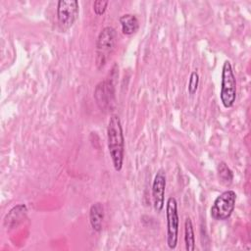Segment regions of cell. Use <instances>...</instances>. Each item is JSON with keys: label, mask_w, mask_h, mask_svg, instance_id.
Segmentation results:
<instances>
[{"label": "cell", "mask_w": 251, "mask_h": 251, "mask_svg": "<svg viewBox=\"0 0 251 251\" xmlns=\"http://www.w3.org/2000/svg\"><path fill=\"white\" fill-rule=\"evenodd\" d=\"M107 142L114 169L120 172L124 163L125 137L122 123L118 115H112L110 117L107 126Z\"/></svg>", "instance_id": "obj_1"}, {"label": "cell", "mask_w": 251, "mask_h": 251, "mask_svg": "<svg viewBox=\"0 0 251 251\" xmlns=\"http://www.w3.org/2000/svg\"><path fill=\"white\" fill-rule=\"evenodd\" d=\"M117 41L116 29L112 26H105L99 33L96 41V66L103 68L111 58Z\"/></svg>", "instance_id": "obj_2"}, {"label": "cell", "mask_w": 251, "mask_h": 251, "mask_svg": "<svg viewBox=\"0 0 251 251\" xmlns=\"http://www.w3.org/2000/svg\"><path fill=\"white\" fill-rule=\"evenodd\" d=\"M220 99L225 108L233 106L236 99V79L231 63L226 60L222 69Z\"/></svg>", "instance_id": "obj_3"}, {"label": "cell", "mask_w": 251, "mask_h": 251, "mask_svg": "<svg viewBox=\"0 0 251 251\" xmlns=\"http://www.w3.org/2000/svg\"><path fill=\"white\" fill-rule=\"evenodd\" d=\"M236 193L233 190H226L221 193L214 201L210 215L216 221L227 220L235 207Z\"/></svg>", "instance_id": "obj_4"}, {"label": "cell", "mask_w": 251, "mask_h": 251, "mask_svg": "<svg viewBox=\"0 0 251 251\" xmlns=\"http://www.w3.org/2000/svg\"><path fill=\"white\" fill-rule=\"evenodd\" d=\"M166 218H167V244L170 249H176L178 238V213L177 202L174 196L167 200L166 204Z\"/></svg>", "instance_id": "obj_5"}, {"label": "cell", "mask_w": 251, "mask_h": 251, "mask_svg": "<svg viewBox=\"0 0 251 251\" xmlns=\"http://www.w3.org/2000/svg\"><path fill=\"white\" fill-rule=\"evenodd\" d=\"M79 6L76 0H60L57 3V19L63 29H69L76 22Z\"/></svg>", "instance_id": "obj_6"}, {"label": "cell", "mask_w": 251, "mask_h": 251, "mask_svg": "<svg viewBox=\"0 0 251 251\" xmlns=\"http://www.w3.org/2000/svg\"><path fill=\"white\" fill-rule=\"evenodd\" d=\"M94 97L100 109H111V104L114 103L115 87L112 79H105L99 82L94 91Z\"/></svg>", "instance_id": "obj_7"}, {"label": "cell", "mask_w": 251, "mask_h": 251, "mask_svg": "<svg viewBox=\"0 0 251 251\" xmlns=\"http://www.w3.org/2000/svg\"><path fill=\"white\" fill-rule=\"evenodd\" d=\"M165 190H166V174L163 169L158 170L152 183V198L153 206L157 213H160L165 204Z\"/></svg>", "instance_id": "obj_8"}, {"label": "cell", "mask_w": 251, "mask_h": 251, "mask_svg": "<svg viewBox=\"0 0 251 251\" xmlns=\"http://www.w3.org/2000/svg\"><path fill=\"white\" fill-rule=\"evenodd\" d=\"M104 219V208L100 202L93 203L89 209V223L93 230L100 232Z\"/></svg>", "instance_id": "obj_9"}, {"label": "cell", "mask_w": 251, "mask_h": 251, "mask_svg": "<svg viewBox=\"0 0 251 251\" xmlns=\"http://www.w3.org/2000/svg\"><path fill=\"white\" fill-rule=\"evenodd\" d=\"M26 212H27V209L25 204H20L13 207L5 217V220H4L5 226L9 227H13L17 226L23 220V218L25 217Z\"/></svg>", "instance_id": "obj_10"}, {"label": "cell", "mask_w": 251, "mask_h": 251, "mask_svg": "<svg viewBox=\"0 0 251 251\" xmlns=\"http://www.w3.org/2000/svg\"><path fill=\"white\" fill-rule=\"evenodd\" d=\"M119 22L121 24L122 31L126 35H132L138 30L139 22L135 15H132V14L122 15L119 19Z\"/></svg>", "instance_id": "obj_11"}, {"label": "cell", "mask_w": 251, "mask_h": 251, "mask_svg": "<svg viewBox=\"0 0 251 251\" xmlns=\"http://www.w3.org/2000/svg\"><path fill=\"white\" fill-rule=\"evenodd\" d=\"M184 243L187 251H193L195 249V235L190 218H186L184 222Z\"/></svg>", "instance_id": "obj_12"}, {"label": "cell", "mask_w": 251, "mask_h": 251, "mask_svg": "<svg viewBox=\"0 0 251 251\" xmlns=\"http://www.w3.org/2000/svg\"><path fill=\"white\" fill-rule=\"evenodd\" d=\"M220 181L225 185H229L233 179V173L225 162H220L217 168Z\"/></svg>", "instance_id": "obj_13"}, {"label": "cell", "mask_w": 251, "mask_h": 251, "mask_svg": "<svg viewBox=\"0 0 251 251\" xmlns=\"http://www.w3.org/2000/svg\"><path fill=\"white\" fill-rule=\"evenodd\" d=\"M198 83H199V75L197 74V72L193 71L190 74L189 76V80H188V86H187V91L190 95H193L197 88H198Z\"/></svg>", "instance_id": "obj_14"}, {"label": "cell", "mask_w": 251, "mask_h": 251, "mask_svg": "<svg viewBox=\"0 0 251 251\" xmlns=\"http://www.w3.org/2000/svg\"><path fill=\"white\" fill-rule=\"evenodd\" d=\"M109 2L103 0H96L93 3V11L97 16H101L105 13Z\"/></svg>", "instance_id": "obj_15"}]
</instances>
